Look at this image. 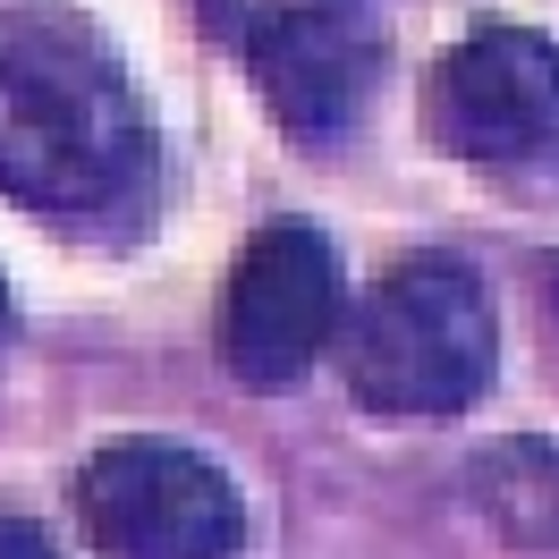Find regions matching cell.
I'll return each instance as SVG.
<instances>
[{
	"label": "cell",
	"instance_id": "cell-1",
	"mask_svg": "<svg viewBox=\"0 0 559 559\" xmlns=\"http://www.w3.org/2000/svg\"><path fill=\"white\" fill-rule=\"evenodd\" d=\"M0 204L85 246L153 238L162 128L76 0H0Z\"/></svg>",
	"mask_w": 559,
	"mask_h": 559
},
{
	"label": "cell",
	"instance_id": "cell-6",
	"mask_svg": "<svg viewBox=\"0 0 559 559\" xmlns=\"http://www.w3.org/2000/svg\"><path fill=\"white\" fill-rule=\"evenodd\" d=\"M340 348V254L314 221H263L221 288V365L246 390H297Z\"/></svg>",
	"mask_w": 559,
	"mask_h": 559
},
{
	"label": "cell",
	"instance_id": "cell-8",
	"mask_svg": "<svg viewBox=\"0 0 559 559\" xmlns=\"http://www.w3.org/2000/svg\"><path fill=\"white\" fill-rule=\"evenodd\" d=\"M0 559H60V551H51V534H43L35 518L0 509Z\"/></svg>",
	"mask_w": 559,
	"mask_h": 559
},
{
	"label": "cell",
	"instance_id": "cell-5",
	"mask_svg": "<svg viewBox=\"0 0 559 559\" xmlns=\"http://www.w3.org/2000/svg\"><path fill=\"white\" fill-rule=\"evenodd\" d=\"M204 17L246 60L254 103L297 144L331 153L356 136L382 85V35L356 17V0H204Z\"/></svg>",
	"mask_w": 559,
	"mask_h": 559
},
{
	"label": "cell",
	"instance_id": "cell-7",
	"mask_svg": "<svg viewBox=\"0 0 559 559\" xmlns=\"http://www.w3.org/2000/svg\"><path fill=\"white\" fill-rule=\"evenodd\" d=\"M466 491L518 551H559V441L551 432H509L466 457Z\"/></svg>",
	"mask_w": 559,
	"mask_h": 559
},
{
	"label": "cell",
	"instance_id": "cell-3",
	"mask_svg": "<svg viewBox=\"0 0 559 559\" xmlns=\"http://www.w3.org/2000/svg\"><path fill=\"white\" fill-rule=\"evenodd\" d=\"M424 136L457 170L559 195V43L534 26H475L424 76Z\"/></svg>",
	"mask_w": 559,
	"mask_h": 559
},
{
	"label": "cell",
	"instance_id": "cell-4",
	"mask_svg": "<svg viewBox=\"0 0 559 559\" xmlns=\"http://www.w3.org/2000/svg\"><path fill=\"white\" fill-rule=\"evenodd\" d=\"M76 525L94 559H238L246 500L221 457L187 450L170 432H119L76 466Z\"/></svg>",
	"mask_w": 559,
	"mask_h": 559
},
{
	"label": "cell",
	"instance_id": "cell-10",
	"mask_svg": "<svg viewBox=\"0 0 559 559\" xmlns=\"http://www.w3.org/2000/svg\"><path fill=\"white\" fill-rule=\"evenodd\" d=\"M551 322H559V263H551Z\"/></svg>",
	"mask_w": 559,
	"mask_h": 559
},
{
	"label": "cell",
	"instance_id": "cell-2",
	"mask_svg": "<svg viewBox=\"0 0 559 559\" xmlns=\"http://www.w3.org/2000/svg\"><path fill=\"white\" fill-rule=\"evenodd\" d=\"M348 365V399L373 424H450L500 373V314H491V288L457 254L416 246V254H390L365 306L348 314L340 340Z\"/></svg>",
	"mask_w": 559,
	"mask_h": 559
},
{
	"label": "cell",
	"instance_id": "cell-9",
	"mask_svg": "<svg viewBox=\"0 0 559 559\" xmlns=\"http://www.w3.org/2000/svg\"><path fill=\"white\" fill-rule=\"evenodd\" d=\"M9 340H17V306H9V280H0V356H9Z\"/></svg>",
	"mask_w": 559,
	"mask_h": 559
}]
</instances>
